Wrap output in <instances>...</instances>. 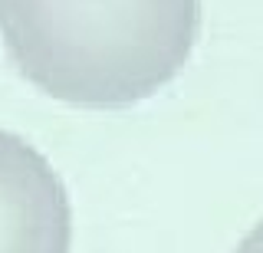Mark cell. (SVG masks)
I'll use <instances>...</instances> for the list:
<instances>
[{
	"label": "cell",
	"instance_id": "obj_1",
	"mask_svg": "<svg viewBox=\"0 0 263 253\" xmlns=\"http://www.w3.org/2000/svg\"><path fill=\"white\" fill-rule=\"evenodd\" d=\"M237 253H263V224L240 243V250H237Z\"/></svg>",
	"mask_w": 263,
	"mask_h": 253
}]
</instances>
